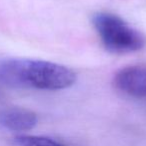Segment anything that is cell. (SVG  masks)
Instances as JSON below:
<instances>
[{"instance_id":"cell-2","label":"cell","mask_w":146,"mask_h":146,"mask_svg":"<svg viewBox=\"0 0 146 146\" xmlns=\"http://www.w3.org/2000/svg\"><path fill=\"white\" fill-rule=\"evenodd\" d=\"M92 24L103 46L110 53H134L146 44L145 37L140 31L113 13H96L92 17Z\"/></svg>"},{"instance_id":"cell-3","label":"cell","mask_w":146,"mask_h":146,"mask_svg":"<svg viewBox=\"0 0 146 146\" xmlns=\"http://www.w3.org/2000/svg\"><path fill=\"white\" fill-rule=\"evenodd\" d=\"M113 84L123 94L146 100V67L132 65L120 69L114 76Z\"/></svg>"},{"instance_id":"cell-1","label":"cell","mask_w":146,"mask_h":146,"mask_svg":"<svg viewBox=\"0 0 146 146\" xmlns=\"http://www.w3.org/2000/svg\"><path fill=\"white\" fill-rule=\"evenodd\" d=\"M76 81L72 69L46 60L28 58L0 59V84L16 88L57 91Z\"/></svg>"},{"instance_id":"cell-4","label":"cell","mask_w":146,"mask_h":146,"mask_svg":"<svg viewBox=\"0 0 146 146\" xmlns=\"http://www.w3.org/2000/svg\"><path fill=\"white\" fill-rule=\"evenodd\" d=\"M37 121L36 114L25 108L12 107L0 112V125L10 131H28L35 127Z\"/></svg>"},{"instance_id":"cell-5","label":"cell","mask_w":146,"mask_h":146,"mask_svg":"<svg viewBox=\"0 0 146 146\" xmlns=\"http://www.w3.org/2000/svg\"><path fill=\"white\" fill-rule=\"evenodd\" d=\"M17 146H64L59 142L44 136L19 135L15 138Z\"/></svg>"}]
</instances>
